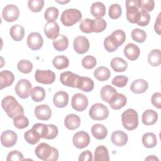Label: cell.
<instances>
[{
  "label": "cell",
  "mask_w": 161,
  "mask_h": 161,
  "mask_svg": "<svg viewBox=\"0 0 161 161\" xmlns=\"http://www.w3.org/2000/svg\"><path fill=\"white\" fill-rule=\"evenodd\" d=\"M1 106L8 116L11 118H14L18 115L24 114V109L22 106L12 96H8L4 97L1 101Z\"/></svg>",
  "instance_id": "6da1fadb"
},
{
  "label": "cell",
  "mask_w": 161,
  "mask_h": 161,
  "mask_svg": "<svg viewBox=\"0 0 161 161\" xmlns=\"http://www.w3.org/2000/svg\"><path fill=\"white\" fill-rule=\"evenodd\" d=\"M122 125L128 130H133L138 125V117L137 112L133 109H128L121 115Z\"/></svg>",
  "instance_id": "7a4b0ae2"
},
{
  "label": "cell",
  "mask_w": 161,
  "mask_h": 161,
  "mask_svg": "<svg viewBox=\"0 0 161 161\" xmlns=\"http://www.w3.org/2000/svg\"><path fill=\"white\" fill-rule=\"evenodd\" d=\"M82 18V13L77 9L70 8L63 11L60 21L64 26H70L79 22Z\"/></svg>",
  "instance_id": "3957f363"
},
{
  "label": "cell",
  "mask_w": 161,
  "mask_h": 161,
  "mask_svg": "<svg viewBox=\"0 0 161 161\" xmlns=\"http://www.w3.org/2000/svg\"><path fill=\"white\" fill-rule=\"evenodd\" d=\"M126 8V19L131 23H136L139 19V0H128L125 2Z\"/></svg>",
  "instance_id": "277c9868"
},
{
  "label": "cell",
  "mask_w": 161,
  "mask_h": 161,
  "mask_svg": "<svg viewBox=\"0 0 161 161\" xmlns=\"http://www.w3.org/2000/svg\"><path fill=\"white\" fill-rule=\"evenodd\" d=\"M89 114L92 119L101 121L108 117L109 110L103 104L95 103L91 107Z\"/></svg>",
  "instance_id": "5b68a950"
},
{
  "label": "cell",
  "mask_w": 161,
  "mask_h": 161,
  "mask_svg": "<svg viewBox=\"0 0 161 161\" xmlns=\"http://www.w3.org/2000/svg\"><path fill=\"white\" fill-rule=\"evenodd\" d=\"M35 80L43 84H52L55 80V74L50 70H39L37 69L35 74Z\"/></svg>",
  "instance_id": "8992f818"
},
{
  "label": "cell",
  "mask_w": 161,
  "mask_h": 161,
  "mask_svg": "<svg viewBox=\"0 0 161 161\" xmlns=\"http://www.w3.org/2000/svg\"><path fill=\"white\" fill-rule=\"evenodd\" d=\"M31 90L30 82L25 79H20L15 86L16 94L21 99H26L29 97Z\"/></svg>",
  "instance_id": "52a82bcc"
},
{
  "label": "cell",
  "mask_w": 161,
  "mask_h": 161,
  "mask_svg": "<svg viewBox=\"0 0 161 161\" xmlns=\"http://www.w3.org/2000/svg\"><path fill=\"white\" fill-rule=\"evenodd\" d=\"M71 105L75 111H83L88 106V99L84 94L76 93L72 97Z\"/></svg>",
  "instance_id": "ba28073f"
},
{
  "label": "cell",
  "mask_w": 161,
  "mask_h": 161,
  "mask_svg": "<svg viewBox=\"0 0 161 161\" xmlns=\"http://www.w3.org/2000/svg\"><path fill=\"white\" fill-rule=\"evenodd\" d=\"M19 15V8L14 4H8L6 6L2 11L3 19L8 22L16 21Z\"/></svg>",
  "instance_id": "9c48e42d"
},
{
  "label": "cell",
  "mask_w": 161,
  "mask_h": 161,
  "mask_svg": "<svg viewBox=\"0 0 161 161\" xmlns=\"http://www.w3.org/2000/svg\"><path fill=\"white\" fill-rule=\"evenodd\" d=\"M79 77L80 76L77 74L70 71H66L60 74V80L61 83L65 86L77 88Z\"/></svg>",
  "instance_id": "30bf717a"
},
{
  "label": "cell",
  "mask_w": 161,
  "mask_h": 161,
  "mask_svg": "<svg viewBox=\"0 0 161 161\" xmlns=\"http://www.w3.org/2000/svg\"><path fill=\"white\" fill-rule=\"evenodd\" d=\"M72 142L76 148L79 149L84 148L89 144L90 136L87 132L80 131L74 135Z\"/></svg>",
  "instance_id": "8fae6325"
},
{
  "label": "cell",
  "mask_w": 161,
  "mask_h": 161,
  "mask_svg": "<svg viewBox=\"0 0 161 161\" xmlns=\"http://www.w3.org/2000/svg\"><path fill=\"white\" fill-rule=\"evenodd\" d=\"M43 44V39L42 35L38 32L30 33L27 38V45L33 50L40 49Z\"/></svg>",
  "instance_id": "7c38bea8"
},
{
  "label": "cell",
  "mask_w": 161,
  "mask_h": 161,
  "mask_svg": "<svg viewBox=\"0 0 161 161\" xmlns=\"http://www.w3.org/2000/svg\"><path fill=\"white\" fill-rule=\"evenodd\" d=\"M53 150V147L46 143H41L36 146L35 153L36 156L42 160L48 161Z\"/></svg>",
  "instance_id": "4fadbf2b"
},
{
  "label": "cell",
  "mask_w": 161,
  "mask_h": 161,
  "mask_svg": "<svg viewBox=\"0 0 161 161\" xmlns=\"http://www.w3.org/2000/svg\"><path fill=\"white\" fill-rule=\"evenodd\" d=\"M74 50L79 54H83L87 52L89 48V42L84 36H77L73 42Z\"/></svg>",
  "instance_id": "5bb4252c"
},
{
  "label": "cell",
  "mask_w": 161,
  "mask_h": 161,
  "mask_svg": "<svg viewBox=\"0 0 161 161\" xmlns=\"http://www.w3.org/2000/svg\"><path fill=\"white\" fill-rule=\"evenodd\" d=\"M18 136L16 133L12 130H6L3 131L1 136V144L5 147H11L17 142Z\"/></svg>",
  "instance_id": "9a60e30c"
},
{
  "label": "cell",
  "mask_w": 161,
  "mask_h": 161,
  "mask_svg": "<svg viewBox=\"0 0 161 161\" xmlns=\"http://www.w3.org/2000/svg\"><path fill=\"white\" fill-rule=\"evenodd\" d=\"M60 28L56 22H47L44 26V33L49 39L55 40L59 36Z\"/></svg>",
  "instance_id": "2e32d148"
},
{
  "label": "cell",
  "mask_w": 161,
  "mask_h": 161,
  "mask_svg": "<svg viewBox=\"0 0 161 161\" xmlns=\"http://www.w3.org/2000/svg\"><path fill=\"white\" fill-rule=\"evenodd\" d=\"M126 97L123 94L117 92L111 98L108 103L112 109L118 110L123 108L126 105Z\"/></svg>",
  "instance_id": "e0dca14e"
},
{
  "label": "cell",
  "mask_w": 161,
  "mask_h": 161,
  "mask_svg": "<svg viewBox=\"0 0 161 161\" xmlns=\"http://www.w3.org/2000/svg\"><path fill=\"white\" fill-rule=\"evenodd\" d=\"M35 115L40 120L47 121L52 116V111L50 107L47 104H41L37 106L35 108Z\"/></svg>",
  "instance_id": "ac0fdd59"
},
{
  "label": "cell",
  "mask_w": 161,
  "mask_h": 161,
  "mask_svg": "<svg viewBox=\"0 0 161 161\" xmlns=\"http://www.w3.org/2000/svg\"><path fill=\"white\" fill-rule=\"evenodd\" d=\"M124 54L130 60H136L140 54V48L133 43H128L124 48Z\"/></svg>",
  "instance_id": "d6986e66"
},
{
  "label": "cell",
  "mask_w": 161,
  "mask_h": 161,
  "mask_svg": "<svg viewBox=\"0 0 161 161\" xmlns=\"http://www.w3.org/2000/svg\"><path fill=\"white\" fill-rule=\"evenodd\" d=\"M111 140L112 143L118 147H123L128 142V135L121 130H117L113 132Z\"/></svg>",
  "instance_id": "ffe728a7"
},
{
  "label": "cell",
  "mask_w": 161,
  "mask_h": 161,
  "mask_svg": "<svg viewBox=\"0 0 161 161\" xmlns=\"http://www.w3.org/2000/svg\"><path fill=\"white\" fill-rule=\"evenodd\" d=\"M69 102V95L65 91H58L55 94L53 97L54 105L59 108L65 107Z\"/></svg>",
  "instance_id": "44dd1931"
},
{
  "label": "cell",
  "mask_w": 161,
  "mask_h": 161,
  "mask_svg": "<svg viewBox=\"0 0 161 161\" xmlns=\"http://www.w3.org/2000/svg\"><path fill=\"white\" fill-rule=\"evenodd\" d=\"M148 87V84L147 80L143 79H138L131 83L130 90L135 94H142L147 90Z\"/></svg>",
  "instance_id": "7402d4cb"
},
{
  "label": "cell",
  "mask_w": 161,
  "mask_h": 161,
  "mask_svg": "<svg viewBox=\"0 0 161 161\" xmlns=\"http://www.w3.org/2000/svg\"><path fill=\"white\" fill-rule=\"evenodd\" d=\"M14 75L9 70H5L0 72V89L10 86L14 82Z\"/></svg>",
  "instance_id": "603a6c76"
},
{
  "label": "cell",
  "mask_w": 161,
  "mask_h": 161,
  "mask_svg": "<svg viewBox=\"0 0 161 161\" xmlns=\"http://www.w3.org/2000/svg\"><path fill=\"white\" fill-rule=\"evenodd\" d=\"M64 125L69 130H75L78 128L80 125V119L77 114H69L65 118Z\"/></svg>",
  "instance_id": "cb8c5ba5"
},
{
  "label": "cell",
  "mask_w": 161,
  "mask_h": 161,
  "mask_svg": "<svg viewBox=\"0 0 161 161\" xmlns=\"http://www.w3.org/2000/svg\"><path fill=\"white\" fill-rule=\"evenodd\" d=\"M94 87V83L93 80L87 77H80L78 80L77 88L84 92H90Z\"/></svg>",
  "instance_id": "d4e9b609"
},
{
  "label": "cell",
  "mask_w": 161,
  "mask_h": 161,
  "mask_svg": "<svg viewBox=\"0 0 161 161\" xmlns=\"http://www.w3.org/2000/svg\"><path fill=\"white\" fill-rule=\"evenodd\" d=\"M142 119L145 125H153L158 119V114L153 109H147L143 112Z\"/></svg>",
  "instance_id": "484cf974"
},
{
  "label": "cell",
  "mask_w": 161,
  "mask_h": 161,
  "mask_svg": "<svg viewBox=\"0 0 161 161\" xmlns=\"http://www.w3.org/2000/svg\"><path fill=\"white\" fill-rule=\"evenodd\" d=\"M94 161H109V157L108 148L104 145L96 147L94 155Z\"/></svg>",
  "instance_id": "4316f807"
},
{
  "label": "cell",
  "mask_w": 161,
  "mask_h": 161,
  "mask_svg": "<svg viewBox=\"0 0 161 161\" xmlns=\"http://www.w3.org/2000/svg\"><path fill=\"white\" fill-rule=\"evenodd\" d=\"M91 133L94 138L97 140L104 139L108 134L106 128L101 124H95L91 128Z\"/></svg>",
  "instance_id": "83f0119b"
},
{
  "label": "cell",
  "mask_w": 161,
  "mask_h": 161,
  "mask_svg": "<svg viewBox=\"0 0 161 161\" xmlns=\"http://www.w3.org/2000/svg\"><path fill=\"white\" fill-rule=\"evenodd\" d=\"M110 65L115 72H124L128 68V63L122 58L114 57L110 62Z\"/></svg>",
  "instance_id": "f1b7e54d"
},
{
  "label": "cell",
  "mask_w": 161,
  "mask_h": 161,
  "mask_svg": "<svg viewBox=\"0 0 161 161\" xmlns=\"http://www.w3.org/2000/svg\"><path fill=\"white\" fill-rule=\"evenodd\" d=\"M109 36L113 44L118 48L126 40L125 33L121 30H116L114 31L111 35H109Z\"/></svg>",
  "instance_id": "f546056e"
},
{
  "label": "cell",
  "mask_w": 161,
  "mask_h": 161,
  "mask_svg": "<svg viewBox=\"0 0 161 161\" xmlns=\"http://www.w3.org/2000/svg\"><path fill=\"white\" fill-rule=\"evenodd\" d=\"M11 38L16 41L19 42L23 40L25 36V29L20 25H14L11 28L9 31Z\"/></svg>",
  "instance_id": "4dcf8cb0"
},
{
  "label": "cell",
  "mask_w": 161,
  "mask_h": 161,
  "mask_svg": "<svg viewBox=\"0 0 161 161\" xmlns=\"http://www.w3.org/2000/svg\"><path fill=\"white\" fill-rule=\"evenodd\" d=\"M91 13L95 18H102L106 14V7L101 2L94 3L91 6Z\"/></svg>",
  "instance_id": "1f68e13d"
},
{
  "label": "cell",
  "mask_w": 161,
  "mask_h": 161,
  "mask_svg": "<svg viewBox=\"0 0 161 161\" xmlns=\"http://www.w3.org/2000/svg\"><path fill=\"white\" fill-rule=\"evenodd\" d=\"M116 93L117 91L113 86L110 85H106L101 88L100 96L104 101L109 103L111 98Z\"/></svg>",
  "instance_id": "d6a6232c"
},
{
  "label": "cell",
  "mask_w": 161,
  "mask_h": 161,
  "mask_svg": "<svg viewBox=\"0 0 161 161\" xmlns=\"http://www.w3.org/2000/svg\"><path fill=\"white\" fill-rule=\"evenodd\" d=\"M53 45L57 51H64L66 50L69 46V40L66 36L60 35L53 40Z\"/></svg>",
  "instance_id": "836d02e7"
},
{
  "label": "cell",
  "mask_w": 161,
  "mask_h": 161,
  "mask_svg": "<svg viewBox=\"0 0 161 161\" xmlns=\"http://www.w3.org/2000/svg\"><path fill=\"white\" fill-rule=\"evenodd\" d=\"M142 141L143 145L148 148L155 147L157 143L156 135L154 133L150 132L145 133L142 136Z\"/></svg>",
  "instance_id": "e575fe53"
},
{
  "label": "cell",
  "mask_w": 161,
  "mask_h": 161,
  "mask_svg": "<svg viewBox=\"0 0 161 161\" xmlns=\"http://www.w3.org/2000/svg\"><path fill=\"white\" fill-rule=\"evenodd\" d=\"M94 75L99 81L107 80L111 75L110 70L106 67L101 66L94 71Z\"/></svg>",
  "instance_id": "d590c367"
},
{
  "label": "cell",
  "mask_w": 161,
  "mask_h": 161,
  "mask_svg": "<svg viewBox=\"0 0 161 161\" xmlns=\"http://www.w3.org/2000/svg\"><path fill=\"white\" fill-rule=\"evenodd\" d=\"M148 63L153 67L160 65L161 64V53L159 49L152 50L148 55Z\"/></svg>",
  "instance_id": "8d00e7d4"
},
{
  "label": "cell",
  "mask_w": 161,
  "mask_h": 161,
  "mask_svg": "<svg viewBox=\"0 0 161 161\" xmlns=\"http://www.w3.org/2000/svg\"><path fill=\"white\" fill-rule=\"evenodd\" d=\"M30 96L34 101L40 102L45 98V91L42 87L36 86L31 89Z\"/></svg>",
  "instance_id": "74e56055"
},
{
  "label": "cell",
  "mask_w": 161,
  "mask_h": 161,
  "mask_svg": "<svg viewBox=\"0 0 161 161\" xmlns=\"http://www.w3.org/2000/svg\"><path fill=\"white\" fill-rule=\"evenodd\" d=\"M24 138L28 143L35 145L40 141L41 136L36 130L31 128L25 133Z\"/></svg>",
  "instance_id": "f35d334b"
},
{
  "label": "cell",
  "mask_w": 161,
  "mask_h": 161,
  "mask_svg": "<svg viewBox=\"0 0 161 161\" xmlns=\"http://www.w3.org/2000/svg\"><path fill=\"white\" fill-rule=\"evenodd\" d=\"M52 63L57 69L62 70L69 66V60L68 58L64 55H58L54 57Z\"/></svg>",
  "instance_id": "ab89813d"
},
{
  "label": "cell",
  "mask_w": 161,
  "mask_h": 161,
  "mask_svg": "<svg viewBox=\"0 0 161 161\" xmlns=\"http://www.w3.org/2000/svg\"><path fill=\"white\" fill-rule=\"evenodd\" d=\"M13 124L18 129L26 128L29 125L28 119L23 114H19L13 118Z\"/></svg>",
  "instance_id": "60d3db41"
},
{
  "label": "cell",
  "mask_w": 161,
  "mask_h": 161,
  "mask_svg": "<svg viewBox=\"0 0 161 161\" xmlns=\"http://www.w3.org/2000/svg\"><path fill=\"white\" fill-rule=\"evenodd\" d=\"M58 10L55 7H49L47 9L44 14V18L47 22H54L58 18Z\"/></svg>",
  "instance_id": "b9f144b4"
},
{
  "label": "cell",
  "mask_w": 161,
  "mask_h": 161,
  "mask_svg": "<svg viewBox=\"0 0 161 161\" xmlns=\"http://www.w3.org/2000/svg\"><path fill=\"white\" fill-rule=\"evenodd\" d=\"M131 38L134 41L138 43H143L146 40L147 33L143 30L135 28L131 31Z\"/></svg>",
  "instance_id": "7bdbcfd3"
},
{
  "label": "cell",
  "mask_w": 161,
  "mask_h": 161,
  "mask_svg": "<svg viewBox=\"0 0 161 161\" xmlns=\"http://www.w3.org/2000/svg\"><path fill=\"white\" fill-rule=\"evenodd\" d=\"M18 70L23 74H28L33 69L32 63L27 60H21L17 64Z\"/></svg>",
  "instance_id": "ee69618b"
},
{
  "label": "cell",
  "mask_w": 161,
  "mask_h": 161,
  "mask_svg": "<svg viewBox=\"0 0 161 161\" xmlns=\"http://www.w3.org/2000/svg\"><path fill=\"white\" fill-rule=\"evenodd\" d=\"M106 21L102 18H96L93 19V32H102L106 29Z\"/></svg>",
  "instance_id": "f6af8a7d"
},
{
  "label": "cell",
  "mask_w": 161,
  "mask_h": 161,
  "mask_svg": "<svg viewBox=\"0 0 161 161\" xmlns=\"http://www.w3.org/2000/svg\"><path fill=\"white\" fill-rule=\"evenodd\" d=\"M108 13L109 18L111 19H117L119 18L122 13L121 6L117 3L111 4L109 8Z\"/></svg>",
  "instance_id": "bcb514c9"
},
{
  "label": "cell",
  "mask_w": 161,
  "mask_h": 161,
  "mask_svg": "<svg viewBox=\"0 0 161 161\" xmlns=\"http://www.w3.org/2000/svg\"><path fill=\"white\" fill-rule=\"evenodd\" d=\"M80 30L86 33H91L93 32V19H84L79 25Z\"/></svg>",
  "instance_id": "7dc6e473"
},
{
  "label": "cell",
  "mask_w": 161,
  "mask_h": 161,
  "mask_svg": "<svg viewBox=\"0 0 161 161\" xmlns=\"http://www.w3.org/2000/svg\"><path fill=\"white\" fill-rule=\"evenodd\" d=\"M44 6L43 0H29L28 1V6L29 9L34 13L40 11Z\"/></svg>",
  "instance_id": "c3c4849f"
},
{
  "label": "cell",
  "mask_w": 161,
  "mask_h": 161,
  "mask_svg": "<svg viewBox=\"0 0 161 161\" xmlns=\"http://www.w3.org/2000/svg\"><path fill=\"white\" fill-rule=\"evenodd\" d=\"M82 65L86 69H93L97 64V61L95 57L92 55H87L84 57L82 60Z\"/></svg>",
  "instance_id": "681fc988"
},
{
  "label": "cell",
  "mask_w": 161,
  "mask_h": 161,
  "mask_svg": "<svg viewBox=\"0 0 161 161\" xmlns=\"http://www.w3.org/2000/svg\"><path fill=\"white\" fill-rule=\"evenodd\" d=\"M155 7V3L153 0H139V8L142 11L146 12L152 11Z\"/></svg>",
  "instance_id": "f907efd6"
},
{
  "label": "cell",
  "mask_w": 161,
  "mask_h": 161,
  "mask_svg": "<svg viewBox=\"0 0 161 161\" xmlns=\"http://www.w3.org/2000/svg\"><path fill=\"white\" fill-rule=\"evenodd\" d=\"M128 81V78L125 75H117L112 80V84L118 87H125Z\"/></svg>",
  "instance_id": "816d5d0a"
},
{
  "label": "cell",
  "mask_w": 161,
  "mask_h": 161,
  "mask_svg": "<svg viewBox=\"0 0 161 161\" xmlns=\"http://www.w3.org/2000/svg\"><path fill=\"white\" fill-rule=\"evenodd\" d=\"M32 128H33L35 130H36L38 133L41 138H45L47 134V130H48L47 125H45L43 123H36L33 125Z\"/></svg>",
  "instance_id": "f5cc1de1"
},
{
  "label": "cell",
  "mask_w": 161,
  "mask_h": 161,
  "mask_svg": "<svg viewBox=\"0 0 161 161\" xmlns=\"http://www.w3.org/2000/svg\"><path fill=\"white\" fill-rule=\"evenodd\" d=\"M150 16L148 14V13L144 11H141L139 19L136 23L138 24V25L140 26H145L148 25V24L150 22Z\"/></svg>",
  "instance_id": "db71d44e"
},
{
  "label": "cell",
  "mask_w": 161,
  "mask_h": 161,
  "mask_svg": "<svg viewBox=\"0 0 161 161\" xmlns=\"http://www.w3.org/2000/svg\"><path fill=\"white\" fill-rule=\"evenodd\" d=\"M48 126V130H47V134L45 139L47 140H52L54 139L58 135V130L57 127L52 124H48L47 125Z\"/></svg>",
  "instance_id": "11a10c76"
},
{
  "label": "cell",
  "mask_w": 161,
  "mask_h": 161,
  "mask_svg": "<svg viewBox=\"0 0 161 161\" xmlns=\"http://www.w3.org/2000/svg\"><path fill=\"white\" fill-rule=\"evenodd\" d=\"M23 160H24L23 154L18 150H13L9 152L6 158L7 161H19Z\"/></svg>",
  "instance_id": "9f6ffc18"
},
{
  "label": "cell",
  "mask_w": 161,
  "mask_h": 161,
  "mask_svg": "<svg viewBox=\"0 0 161 161\" xmlns=\"http://www.w3.org/2000/svg\"><path fill=\"white\" fill-rule=\"evenodd\" d=\"M152 104L156 108L160 109L161 108V93L160 92H155L153 94L151 97Z\"/></svg>",
  "instance_id": "6f0895ef"
},
{
  "label": "cell",
  "mask_w": 161,
  "mask_h": 161,
  "mask_svg": "<svg viewBox=\"0 0 161 161\" xmlns=\"http://www.w3.org/2000/svg\"><path fill=\"white\" fill-rule=\"evenodd\" d=\"M104 46L105 49L109 52H114L116 50H117L118 47H116L113 43L112 42V41L111 40L109 36H107L104 40Z\"/></svg>",
  "instance_id": "680465c9"
},
{
  "label": "cell",
  "mask_w": 161,
  "mask_h": 161,
  "mask_svg": "<svg viewBox=\"0 0 161 161\" xmlns=\"http://www.w3.org/2000/svg\"><path fill=\"white\" fill-rule=\"evenodd\" d=\"M92 160V154L89 150H86L80 153L79 157V161H91Z\"/></svg>",
  "instance_id": "91938a15"
},
{
  "label": "cell",
  "mask_w": 161,
  "mask_h": 161,
  "mask_svg": "<svg viewBox=\"0 0 161 161\" xmlns=\"http://www.w3.org/2000/svg\"><path fill=\"white\" fill-rule=\"evenodd\" d=\"M160 14L161 13H159L157 18V19H156V21L155 23V25H154V30H155V31L158 34V35H160L161 33V23H160V20H161V18H160Z\"/></svg>",
  "instance_id": "94428289"
},
{
  "label": "cell",
  "mask_w": 161,
  "mask_h": 161,
  "mask_svg": "<svg viewBox=\"0 0 161 161\" xmlns=\"http://www.w3.org/2000/svg\"><path fill=\"white\" fill-rule=\"evenodd\" d=\"M58 158V152L57 148L53 147L52 153L50 158H48V161H55V160H57Z\"/></svg>",
  "instance_id": "6125c7cd"
},
{
  "label": "cell",
  "mask_w": 161,
  "mask_h": 161,
  "mask_svg": "<svg viewBox=\"0 0 161 161\" xmlns=\"http://www.w3.org/2000/svg\"><path fill=\"white\" fill-rule=\"evenodd\" d=\"M145 160H158V158H157L155 155H149L147 158H145Z\"/></svg>",
  "instance_id": "be15d7a7"
},
{
  "label": "cell",
  "mask_w": 161,
  "mask_h": 161,
  "mask_svg": "<svg viewBox=\"0 0 161 161\" xmlns=\"http://www.w3.org/2000/svg\"><path fill=\"white\" fill-rule=\"evenodd\" d=\"M57 3H60V4H65V3H69V1H57Z\"/></svg>",
  "instance_id": "e7e4bbea"
}]
</instances>
